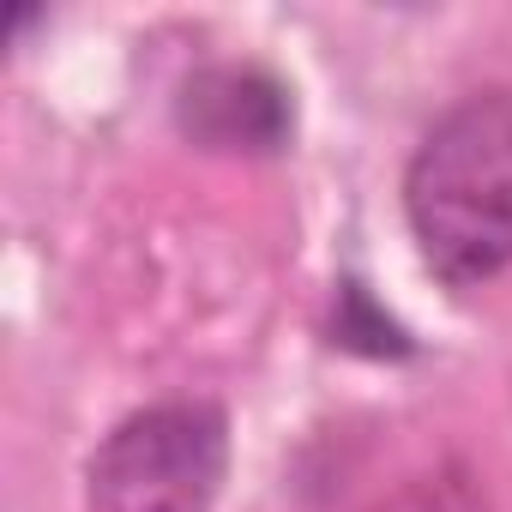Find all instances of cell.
Segmentation results:
<instances>
[{
  "label": "cell",
  "mask_w": 512,
  "mask_h": 512,
  "mask_svg": "<svg viewBox=\"0 0 512 512\" xmlns=\"http://www.w3.org/2000/svg\"><path fill=\"white\" fill-rule=\"evenodd\" d=\"M175 121L205 151L272 157L290 139V91L260 67H205L181 85Z\"/></svg>",
  "instance_id": "3"
},
{
  "label": "cell",
  "mask_w": 512,
  "mask_h": 512,
  "mask_svg": "<svg viewBox=\"0 0 512 512\" xmlns=\"http://www.w3.org/2000/svg\"><path fill=\"white\" fill-rule=\"evenodd\" d=\"M404 217L446 290H476L512 266V85L458 97L422 133Z\"/></svg>",
  "instance_id": "1"
},
{
  "label": "cell",
  "mask_w": 512,
  "mask_h": 512,
  "mask_svg": "<svg viewBox=\"0 0 512 512\" xmlns=\"http://www.w3.org/2000/svg\"><path fill=\"white\" fill-rule=\"evenodd\" d=\"M229 476V416L205 398L133 410L85 464V512H211Z\"/></svg>",
  "instance_id": "2"
}]
</instances>
